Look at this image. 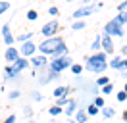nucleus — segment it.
I'll return each mask as SVG.
<instances>
[{"label": "nucleus", "mask_w": 127, "mask_h": 123, "mask_svg": "<svg viewBox=\"0 0 127 123\" xmlns=\"http://www.w3.org/2000/svg\"><path fill=\"white\" fill-rule=\"evenodd\" d=\"M17 58H19V48H17V46H6V50H4V60L8 62V65H12Z\"/></svg>", "instance_id": "10"}, {"label": "nucleus", "mask_w": 127, "mask_h": 123, "mask_svg": "<svg viewBox=\"0 0 127 123\" xmlns=\"http://www.w3.org/2000/svg\"><path fill=\"white\" fill-rule=\"evenodd\" d=\"M121 56H123V58H127V44L121 46Z\"/></svg>", "instance_id": "41"}, {"label": "nucleus", "mask_w": 127, "mask_h": 123, "mask_svg": "<svg viewBox=\"0 0 127 123\" xmlns=\"http://www.w3.org/2000/svg\"><path fill=\"white\" fill-rule=\"evenodd\" d=\"M19 96H21V92L17 91V89H16V91H10V92H8V98H10V100H17Z\"/></svg>", "instance_id": "33"}, {"label": "nucleus", "mask_w": 127, "mask_h": 123, "mask_svg": "<svg viewBox=\"0 0 127 123\" xmlns=\"http://www.w3.org/2000/svg\"><path fill=\"white\" fill-rule=\"evenodd\" d=\"M31 100H33V102H40V100H42V94L37 92V91H33L31 92Z\"/></svg>", "instance_id": "34"}, {"label": "nucleus", "mask_w": 127, "mask_h": 123, "mask_svg": "<svg viewBox=\"0 0 127 123\" xmlns=\"http://www.w3.org/2000/svg\"><path fill=\"white\" fill-rule=\"evenodd\" d=\"M2 40L6 46H14L16 44V37L12 35V29H10V23H4L2 25Z\"/></svg>", "instance_id": "9"}, {"label": "nucleus", "mask_w": 127, "mask_h": 123, "mask_svg": "<svg viewBox=\"0 0 127 123\" xmlns=\"http://www.w3.org/2000/svg\"><path fill=\"white\" fill-rule=\"evenodd\" d=\"M85 110H87L89 117H91V115H98V114H100V108H96L95 104H89V106L85 108Z\"/></svg>", "instance_id": "25"}, {"label": "nucleus", "mask_w": 127, "mask_h": 123, "mask_svg": "<svg viewBox=\"0 0 127 123\" xmlns=\"http://www.w3.org/2000/svg\"><path fill=\"white\" fill-rule=\"evenodd\" d=\"M40 35L44 38H50V37H56V35H60V23L56 21V19H50V21H46L42 27H40L39 31Z\"/></svg>", "instance_id": "5"}, {"label": "nucleus", "mask_w": 127, "mask_h": 123, "mask_svg": "<svg viewBox=\"0 0 127 123\" xmlns=\"http://www.w3.org/2000/svg\"><path fill=\"white\" fill-rule=\"evenodd\" d=\"M73 119H75V123H87L89 119V114L85 108H79L77 112H75V115H73Z\"/></svg>", "instance_id": "17"}, {"label": "nucleus", "mask_w": 127, "mask_h": 123, "mask_svg": "<svg viewBox=\"0 0 127 123\" xmlns=\"http://www.w3.org/2000/svg\"><path fill=\"white\" fill-rule=\"evenodd\" d=\"M69 92H71V87L60 85V87H56V89H54V96H56V98H62V96H67Z\"/></svg>", "instance_id": "18"}, {"label": "nucleus", "mask_w": 127, "mask_h": 123, "mask_svg": "<svg viewBox=\"0 0 127 123\" xmlns=\"http://www.w3.org/2000/svg\"><path fill=\"white\" fill-rule=\"evenodd\" d=\"M62 56H69V48L65 46V42L58 46L54 52H52V56H50V58H62Z\"/></svg>", "instance_id": "19"}, {"label": "nucleus", "mask_w": 127, "mask_h": 123, "mask_svg": "<svg viewBox=\"0 0 127 123\" xmlns=\"http://www.w3.org/2000/svg\"><path fill=\"white\" fill-rule=\"evenodd\" d=\"M96 10H98V6H96V4H91V6H81V8H77V10L71 14V19H73V21L85 19L87 15H93Z\"/></svg>", "instance_id": "6"}, {"label": "nucleus", "mask_w": 127, "mask_h": 123, "mask_svg": "<svg viewBox=\"0 0 127 123\" xmlns=\"http://www.w3.org/2000/svg\"><path fill=\"white\" fill-rule=\"evenodd\" d=\"M67 102H69V98H67V96H62V98H56V106H60V108H65V106H67Z\"/></svg>", "instance_id": "31"}, {"label": "nucleus", "mask_w": 127, "mask_h": 123, "mask_svg": "<svg viewBox=\"0 0 127 123\" xmlns=\"http://www.w3.org/2000/svg\"><path fill=\"white\" fill-rule=\"evenodd\" d=\"M60 77H62V73H54V71L48 69L42 77H39V85H48V83H52V81H60Z\"/></svg>", "instance_id": "11"}, {"label": "nucleus", "mask_w": 127, "mask_h": 123, "mask_svg": "<svg viewBox=\"0 0 127 123\" xmlns=\"http://www.w3.org/2000/svg\"><path fill=\"white\" fill-rule=\"evenodd\" d=\"M33 37H35V31H27V33H21V35H17V37H16V42H17V44H21V42L33 40Z\"/></svg>", "instance_id": "20"}, {"label": "nucleus", "mask_w": 127, "mask_h": 123, "mask_svg": "<svg viewBox=\"0 0 127 123\" xmlns=\"http://www.w3.org/2000/svg\"><path fill=\"white\" fill-rule=\"evenodd\" d=\"M85 69L91 71L93 75H102L108 69V54L106 52H93L91 56L85 58Z\"/></svg>", "instance_id": "1"}, {"label": "nucleus", "mask_w": 127, "mask_h": 123, "mask_svg": "<svg viewBox=\"0 0 127 123\" xmlns=\"http://www.w3.org/2000/svg\"><path fill=\"white\" fill-rule=\"evenodd\" d=\"M29 63H31V67L35 69V71L44 69V67H48V56H44V54H35V56L29 58Z\"/></svg>", "instance_id": "8"}, {"label": "nucleus", "mask_w": 127, "mask_h": 123, "mask_svg": "<svg viewBox=\"0 0 127 123\" xmlns=\"http://www.w3.org/2000/svg\"><path fill=\"white\" fill-rule=\"evenodd\" d=\"M91 50H93V52H100V50H102V35H96L95 37L93 44H91Z\"/></svg>", "instance_id": "21"}, {"label": "nucleus", "mask_w": 127, "mask_h": 123, "mask_svg": "<svg viewBox=\"0 0 127 123\" xmlns=\"http://www.w3.org/2000/svg\"><path fill=\"white\" fill-rule=\"evenodd\" d=\"M48 114L52 115V117H58V115H62V114H64V108H60V106H56V104H54V106L48 108Z\"/></svg>", "instance_id": "23"}, {"label": "nucleus", "mask_w": 127, "mask_h": 123, "mask_svg": "<svg viewBox=\"0 0 127 123\" xmlns=\"http://www.w3.org/2000/svg\"><path fill=\"white\" fill-rule=\"evenodd\" d=\"M100 114H102L106 119H110V117H114V115H116V110H114L112 106H104V108H100Z\"/></svg>", "instance_id": "22"}, {"label": "nucleus", "mask_w": 127, "mask_h": 123, "mask_svg": "<svg viewBox=\"0 0 127 123\" xmlns=\"http://www.w3.org/2000/svg\"><path fill=\"white\" fill-rule=\"evenodd\" d=\"M100 92H102V94H112V92H114V83L104 85L102 89H100Z\"/></svg>", "instance_id": "30"}, {"label": "nucleus", "mask_w": 127, "mask_h": 123, "mask_svg": "<svg viewBox=\"0 0 127 123\" xmlns=\"http://www.w3.org/2000/svg\"><path fill=\"white\" fill-rule=\"evenodd\" d=\"M69 69H71L73 75H81V73H83V69H85V65H81V63H75V62H73Z\"/></svg>", "instance_id": "24"}, {"label": "nucleus", "mask_w": 127, "mask_h": 123, "mask_svg": "<svg viewBox=\"0 0 127 123\" xmlns=\"http://www.w3.org/2000/svg\"><path fill=\"white\" fill-rule=\"evenodd\" d=\"M19 48V56H23V58H31L35 54L39 52V46L35 44L33 40H27V42H21V44L17 46Z\"/></svg>", "instance_id": "7"}, {"label": "nucleus", "mask_w": 127, "mask_h": 123, "mask_svg": "<svg viewBox=\"0 0 127 123\" xmlns=\"http://www.w3.org/2000/svg\"><path fill=\"white\" fill-rule=\"evenodd\" d=\"M93 2H96V0H93Z\"/></svg>", "instance_id": "46"}, {"label": "nucleus", "mask_w": 127, "mask_h": 123, "mask_svg": "<svg viewBox=\"0 0 127 123\" xmlns=\"http://www.w3.org/2000/svg\"><path fill=\"white\" fill-rule=\"evenodd\" d=\"M121 77H123V79H127V69H123V71H121Z\"/></svg>", "instance_id": "43"}, {"label": "nucleus", "mask_w": 127, "mask_h": 123, "mask_svg": "<svg viewBox=\"0 0 127 123\" xmlns=\"http://www.w3.org/2000/svg\"><path fill=\"white\" fill-rule=\"evenodd\" d=\"M48 14H50L52 17H54V15H58V14H60V10H58L56 6H50V8H48Z\"/></svg>", "instance_id": "38"}, {"label": "nucleus", "mask_w": 127, "mask_h": 123, "mask_svg": "<svg viewBox=\"0 0 127 123\" xmlns=\"http://www.w3.org/2000/svg\"><path fill=\"white\" fill-rule=\"evenodd\" d=\"M121 62H123V56H112L110 62H108V67L116 69V71H121Z\"/></svg>", "instance_id": "16"}, {"label": "nucleus", "mask_w": 127, "mask_h": 123, "mask_svg": "<svg viewBox=\"0 0 127 123\" xmlns=\"http://www.w3.org/2000/svg\"><path fill=\"white\" fill-rule=\"evenodd\" d=\"M79 104H77V100L75 98H69V102H67V106L64 108V114L67 115V117H73V115H75V112H77V110H79Z\"/></svg>", "instance_id": "14"}, {"label": "nucleus", "mask_w": 127, "mask_h": 123, "mask_svg": "<svg viewBox=\"0 0 127 123\" xmlns=\"http://www.w3.org/2000/svg\"><path fill=\"white\" fill-rule=\"evenodd\" d=\"M14 67L17 69V71H25V69H29L31 67V63H29V58H23V56H19L14 63H12Z\"/></svg>", "instance_id": "15"}, {"label": "nucleus", "mask_w": 127, "mask_h": 123, "mask_svg": "<svg viewBox=\"0 0 127 123\" xmlns=\"http://www.w3.org/2000/svg\"><path fill=\"white\" fill-rule=\"evenodd\" d=\"M123 91H125V92H127V83H125V87H123Z\"/></svg>", "instance_id": "45"}, {"label": "nucleus", "mask_w": 127, "mask_h": 123, "mask_svg": "<svg viewBox=\"0 0 127 123\" xmlns=\"http://www.w3.org/2000/svg\"><path fill=\"white\" fill-rule=\"evenodd\" d=\"M2 123H17V117H16L14 114H10V115H8V117H6V119H4Z\"/></svg>", "instance_id": "36"}, {"label": "nucleus", "mask_w": 127, "mask_h": 123, "mask_svg": "<svg viewBox=\"0 0 127 123\" xmlns=\"http://www.w3.org/2000/svg\"><path fill=\"white\" fill-rule=\"evenodd\" d=\"M118 12H127V0L119 2V6H118Z\"/></svg>", "instance_id": "39"}, {"label": "nucleus", "mask_w": 127, "mask_h": 123, "mask_svg": "<svg viewBox=\"0 0 127 123\" xmlns=\"http://www.w3.org/2000/svg\"><path fill=\"white\" fill-rule=\"evenodd\" d=\"M104 33L102 35H108V37H123L125 35V31H123V25L118 23L116 19H110V21L104 25Z\"/></svg>", "instance_id": "4"}, {"label": "nucleus", "mask_w": 127, "mask_h": 123, "mask_svg": "<svg viewBox=\"0 0 127 123\" xmlns=\"http://www.w3.org/2000/svg\"><path fill=\"white\" fill-rule=\"evenodd\" d=\"M10 10V0H0V15Z\"/></svg>", "instance_id": "29"}, {"label": "nucleus", "mask_w": 127, "mask_h": 123, "mask_svg": "<svg viewBox=\"0 0 127 123\" xmlns=\"http://www.w3.org/2000/svg\"><path fill=\"white\" fill-rule=\"evenodd\" d=\"M108 83H112V81H110V77H104V75H100V77H96V85H98V87H100V89H102L104 85H108Z\"/></svg>", "instance_id": "28"}, {"label": "nucleus", "mask_w": 127, "mask_h": 123, "mask_svg": "<svg viewBox=\"0 0 127 123\" xmlns=\"http://www.w3.org/2000/svg\"><path fill=\"white\" fill-rule=\"evenodd\" d=\"M123 69H127V58H123V62H121V71Z\"/></svg>", "instance_id": "42"}, {"label": "nucleus", "mask_w": 127, "mask_h": 123, "mask_svg": "<svg viewBox=\"0 0 127 123\" xmlns=\"http://www.w3.org/2000/svg\"><path fill=\"white\" fill-rule=\"evenodd\" d=\"M65 40H64V37L62 35H56V37H50V38H44L40 44H37L39 46V54H44V56H52V52H54L56 48L60 44H64Z\"/></svg>", "instance_id": "2"}, {"label": "nucleus", "mask_w": 127, "mask_h": 123, "mask_svg": "<svg viewBox=\"0 0 127 123\" xmlns=\"http://www.w3.org/2000/svg\"><path fill=\"white\" fill-rule=\"evenodd\" d=\"M21 75V71H17L14 65H8L6 63V67H4V81H14L17 77Z\"/></svg>", "instance_id": "12"}, {"label": "nucleus", "mask_w": 127, "mask_h": 123, "mask_svg": "<svg viewBox=\"0 0 127 123\" xmlns=\"http://www.w3.org/2000/svg\"><path fill=\"white\" fill-rule=\"evenodd\" d=\"M23 114H25V117H33V108L31 106H25L23 108Z\"/></svg>", "instance_id": "37"}, {"label": "nucleus", "mask_w": 127, "mask_h": 123, "mask_svg": "<svg viewBox=\"0 0 127 123\" xmlns=\"http://www.w3.org/2000/svg\"><path fill=\"white\" fill-rule=\"evenodd\" d=\"M91 4H95L93 0H81V6H91Z\"/></svg>", "instance_id": "40"}, {"label": "nucleus", "mask_w": 127, "mask_h": 123, "mask_svg": "<svg viewBox=\"0 0 127 123\" xmlns=\"http://www.w3.org/2000/svg\"><path fill=\"white\" fill-rule=\"evenodd\" d=\"M37 17H39V12H37V10H29V12H27V19H29V21H35Z\"/></svg>", "instance_id": "32"}, {"label": "nucleus", "mask_w": 127, "mask_h": 123, "mask_svg": "<svg viewBox=\"0 0 127 123\" xmlns=\"http://www.w3.org/2000/svg\"><path fill=\"white\" fill-rule=\"evenodd\" d=\"M123 121L127 123V110H125V112H123Z\"/></svg>", "instance_id": "44"}, {"label": "nucleus", "mask_w": 127, "mask_h": 123, "mask_svg": "<svg viewBox=\"0 0 127 123\" xmlns=\"http://www.w3.org/2000/svg\"><path fill=\"white\" fill-rule=\"evenodd\" d=\"M114 40H112V37H108V35H102V52H106L108 56H112L114 54Z\"/></svg>", "instance_id": "13"}, {"label": "nucleus", "mask_w": 127, "mask_h": 123, "mask_svg": "<svg viewBox=\"0 0 127 123\" xmlns=\"http://www.w3.org/2000/svg\"><path fill=\"white\" fill-rule=\"evenodd\" d=\"M116 98H118V102H125V100H127V92L125 91H119L118 94H116Z\"/></svg>", "instance_id": "35"}, {"label": "nucleus", "mask_w": 127, "mask_h": 123, "mask_svg": "<svg viewBox=\"0 0 127 123\" xmlns=\"http://www.w3.org/2000/svg\"><path fill=\"white\" fill-rule=\"evenodd\" d=\"M93 104H95L96 108H104V106H106V102H104V96L96 94V96H95V100H93Z\"/></svg>", "instance_id": "27"}, {"label": "nucleus", "mask_w": 127, "mask_h": 123, "mask_svg": "<svg viewBox=\"0 0 127 123\" xmlns=\"http://www.w3.org/2000/svg\"><path fill=\"white\" fill-rule=\"evenodd\" d=\"M85 27H87V23L83 21V19H79V21H73V25H71L73 31H83Z\"/></svg>", "instance_id": "26"}, {"label": "nucleus", "mask_w": 127, "mask_h": 123, "mask_svg": "<svg viewBox=\"0 0 127 123\" xmlns=\"http://www.w3.org/2000/svg\"><path fill=\"white\" fill-rule=\"evenodd\" d=\"M73 60L69 58V56H62V58H50L48 60V67L50 71H54V73H64L65 69L71 67Z\"/></svg>", "instance_id": "3"}]
</instances>
